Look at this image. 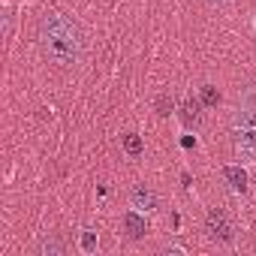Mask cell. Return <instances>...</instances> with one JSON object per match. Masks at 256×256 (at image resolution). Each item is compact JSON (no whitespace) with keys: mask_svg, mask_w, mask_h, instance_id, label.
Masks as SVG:
<instances>
[{"mask_svg":"<svg viewBox=\"0 0 256 256\" xmlns=\"http://www.w3.org/2000/svg\"><path fill=\"white\" fill-rule=\"evenodd\" d=\"M205 4H211V6H226V4H232V0H205Z\"/></svg>","mask_w":256,"mask_h":256,"instance_id":"5bb4252c","label":"cell"},{"mask_svg":"<svg viewBox=\"0 0 256 256\" xmlns=\"http://www.w3.org/2000/svg\"><path fill=\"white\" fill-rule=\"evenodd\" d=\"M36 40L42 48V58L54 66H78L84 58V34L82 28L64 16V12H46L36 28Z\"/></svg>","mask_w":256,"mask_h":256,"instance_id":"6da1fadb","label":"cell"},{"mask_svg":"<svg viewBox=\"0 0 256 256\" xmlns=\"http://www.w3.org/2000/svg\"><path fill=\"white\" fill-rule=\"evenodd\" d=\"M130 205H133L136 211H142V214H151V211H157L160 199H157V193H154L151 187H145V184H136V187L130 190Z\"/></svg>","mask_w":256,"mask_h":256,"instance_id":"277c9868","label":"cell"},{"mask_svg":"<svg viewBox=\"0 0 256 256\" xmlns=\"http://www.w3.org/2000/svg\"><path fill=\"white\" fill-rule=\"evenodd\" d=\"M229 139L244 163H256V108L238 106L229 118Z\"/></svg>","mask_w":256,"mask_h":256,"instance_id":"7a4b0ae2","label":"cell"},{"mask_svg":"<svg viewBox=\"0 0 256 256\" xmlns=\"http://www.w3.org/2000/svg\"><path fill=\"white\" fill-rule=\"evenodd\" d=\"M205 238L208 241H217V244H229L235 238V229H232V220H229L226 211L211 208L205 214Z\"/></svg>","mask_w":256,"mask_h":256,"instance_id":"3957f363","label":"cell"},{"mask_svg":"<svg viewBox=\"0 0 256 256\" xmlns=\"http://www.w3.org/2000/svg\"><path fill=\"white\" fill-rule=\"evenodd\" d=\"M223 178L235 193H247V172L241 166H223Z\"/></svg>","mask_w":256,"mask_h":256,"instance_id":"52a82bcc","label":"cell"},{"mask_svg":"<svg viewBox=\"0 0 256 256\" xmlns=\"http://www.w3.org/2000/svg\"><path fill=\"white\" fill-rule=\"evenodd\" d=\"M202 102L199 100H193V96H187L184 102H181V120H184V126H199V120H202Z\"/></svg>","mask_w":256,"mask_h":256,"instance_id":"8992f818","label":"cell"},{"mask_svg":"<svg viewBox=\"0 0 256 256\" xmlns=\"http://www.w3.org/2000/svg\"><path fill=\"white\" fill-rule=\"evenodd\" d=\"M154 108H157V114H163V118H166V114L175 108V100H172L169 94H160V96L154 100Z\"/></svg>","mask_w":256,"mask_h":256,"instance_id":"8fae6325","label":"cell"},{"mask_svg":"<svg viewBox=\"0 0 256 256\" xmlns=\"http://www.w3.org/2000/svg\"><path fill=\"white\" fill-rule=\"evenodd\" d=\"M124 232H126V238H142L145 232H148V223H145V214L142 211H126L124 214Z\"/></svg>","mask_w":256,"mask_h":256,"instance_id":"5b68a950","label":"cell"},{"mask_svg":"<svg viewBox=\"0 0 256 256\" xmlns=\"http://www.w3.org/2000/svg\"><path fill=\"white\" fill-rule=\"evenodd\" d=\"M120 145H124V151L130 154V157H139V154L145 151V145H142V139H139L136 133H126V136L120 139Z\"/></svg>","mask_w":256,"mask_h":256,"instance_id":"30bf717a","label":"cell"},{"mask_svg":"<svg viewBox=\"0 0 256 256\" xmlns=\"http://www.w3.org/2000/svg\"><path fill=\"white\" fill-rule=\"evenodd\" d=\"M36 253L40 256H64V241L58 235H46V238H40Z\"/></svg>","mask_w":256,"mask_h":256,"instance_id":"ba28073f","label":"cell"},{"mask_svg":"<svg viewBox=\"0 0 256 256\" xmlns=\"http://www.w3.org/2000/svg\"><path fill=\"white\" fill-rule=\"evenodd\" d=\"M78 247H82V253H96V247H100V238H96V232L94 229H82V235H78Z\"/></svg>","mask_w":256,"mask_h":256,"instance_id":"9c48e42d","label":"cell"},{"mask_svg":"<svg viewBox=\"0 0 256 256\" xmlns=\"http://www.w3.org/2000/svg\"><path fill=\"white\" fill-rule=\"evenodd\" d=\"M220 102V90L214 84H202V106H217Z\"/></svg>","mask_w":256,"mask_h":256,"instance_id":"7c38bea8","label":"cell"},{"mask_svg":"<svg viewBox=\"0 0 256 256\" xmlns=\"http://www.w3.org/2000/svg\"><path fill=\"white\" fill-rule=\"evenodd\" d=\"M181 145H184V148H193V145H196V139H193V136H184V139H181Z\"/></svg>","mask_w":256,"mask_h":256,"instance_id":"4fadbf2b","label":"cell"}]
</instances>
